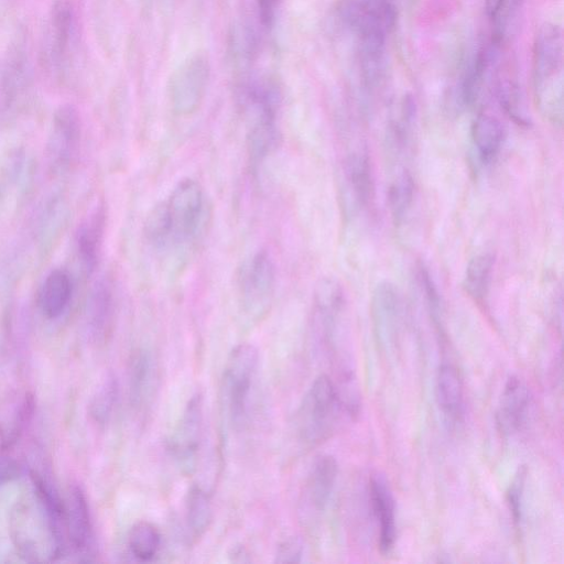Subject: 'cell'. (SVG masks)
<instances>
[{"instance_id": "836d02e7", "label": "cell", "mask_w": 564, "mask_h": 564, "mask_svg": "<svg viewBox=\"0 0 564 564\" xmlns=\"http://www.w3.org/2000/svg\"><path fill=\"white\" fill-rule=\"evenodd\" d=\"M20 474L19 463L7 455L0 454V487L17 480Z\"/></svg>"}, {"instance_id": "5b68a950", "label": "cell", "mask_w": 564, "mask_h": 564, "mask_svg": "<svg viewBox=\"0 0 564 564\" xmlns=\"http://www.w3.org/2000/svg\"><path fill=\"white\" fill-rule=\"evenodd\" d=\"M276 285V265L267 252L259 251L246 260L238 275V289L248 319L257 322L267 316L274 302Z\"/></svg>"}, {"instance_id": "83f0119b", "label": "cell", "mask_w": 564, "mask_h": 564, "mask_svg": "<svg viewBox=\"0 0 564 564\" xmlns=\"http://www.w3.org/2000/svg\"><path fill=\"white\" fill-rule=\"evenodd\" d=\"M118 393L117 378L113 374L107 375L100 387L97 388L91 401L90 415L97 425L105 426L112 419L117 405Z\"/></svg>"}, {"instance_id": "2e32d148", "label": "cell", "mask_w": 564, "mask_h": 564, "mask_svg": "<svg viewBox=\"0 0 564 564\" xmlns=\"http://www.w3.org/2000/svg\"><path fill=\"white\" fill-rule=\"evenodd\" d=\"M344 179L357 208L368 210L375 201V178L370 157L357 150L344 161Z\"/></svg>"}, {"instance_id": "3957f363", "label": "cell", "mask_w": 564, "mask_h": 564, "mask_svg": "<svg viewBox=\"0 0 564 564\" xmlns=\"http://www.w3.org/2000/svg\"><path fill=\"white\" fill-rule=\"evenodd\" d=\"M338 387L328 375L319 376L303 397L297 412L296 425L300 441L316 447L334 432L344 409Z\"/></svg>"}, {"instance_id": "6da1fadb", "label": "cell", "mask_w": 564, "mask_h": 564, "mask_svg": "<svg viewBox=\"0 0 564 564\" xmlns=\"http://www.w3.org/2000/svg\"><path fill=\"white\" fill-rule=\"evenodd\" d=\"M32 491L18 502L10 519V533L21 558L53 562L68 550L65 538V503L37 472L30 473Z\"/></svg>"}, {"instance_id": "30bf717a", "label": "cell", "mask_w": 564, "mask_h": 564, "mask_svg": "<svg viewBox=\"0 0 564 564\" xmlns=\"http://www.w3.org/2000/svg\"><path fill=\"white\" fill-rule=\"evenodd\" d=\"M82 125L77 108L63 105L54 114L47 147L49 167L53 172L67 170L77 157Z\"/></svg>"}, {"instance_id": "ac0fdd59", "label": "cell", "mask_w": 564, "mask_h": 564, "mask_svg": "<svg viewBox=\"0 0 564 564\" xmlns=\"http://www.w3.org/2000/svg\"><path fill=\"white\" fill-rule=\"evenodd\" d=\"M156 381V366L153 354L141 349L130 357L128 368V389L130 405L137 411H144L153 398Z\"/></svg>"}, {"instance_id": "cb8c5ba5", "label": "cell", "mask_w": 564, "mask_h": 564, "mask_svg": "<svg viewBox=\"0 0 564 564\" xmlns=\"http://www.w3.org/2000/svg\"><path fill=\"white\" fill-rule=\"evenodd\" d=\"M495 259L492 254L476 255L466 267L463 287L471 298L482 302L491 288Z\"/></svg>"}, {"instance_id": "1f68e13d", "label": "cell", "mask_w": 564, "mask_h": 564, "mask_svg": "<svg viewBox=\"0 0 564 564\" xmlns=\"http://www.w3.org/2000/svg\"><path fill=\"white\" fill-rule=\"evenodd\" d=\"M282 0H257V15L260 25L266 29L273 28Z\"/></svg>"}, {"instance_id": "8992f818", "label": "cell", "mask_w": 564, "mask_h": 564, "mask_svg": "<svg viewBox=\"0 0 564 564\" xmlns=\"http://www.w3.org/2000/svg\"><path fill=\"white\" fill-rule=\"evenodd\" d=\"M211 75L209 58L194 54L172 73L169 80V100L172 111L187 117L197 112L203 103Z\"/></svg>"}, {"instance_id": "7402d4cb", "label": "cell", "mask_w": 564, "mask_h": 564, "mask_svg": "<svg viewBox=\"0 0 564 564\" xmlns=\"http://www.w3.org/2000/svg\"><path fill=\"white\" fill-rule=\"evenodd\" d=\"M437 398L440 409L451 422H459L464 414V390L457 367L443 364L437 378Z\"/></svg>"}, {"instance_id": "603a6c76", "label": "cell", "mask_w": 564, "mask_h": 564, "mask_svg": "<svg viewBox=\"0 0 564 564\" xmlns=\"http://www.w3.org/2000/svg\"><path fill=\"white\" fill-rule=\"evenodd\" d=\"M213 520L211 494L199 485H193L187 495L186 522L189 533L200 539L209 530Z\"/></svg>"}, {"instance_id": "ba28073f", "label": "cell", "mask_w": 564, "mask_h": 564, "mask_svg": "<svg viewBox=\"0 0 564 564\" xmlns=\"http://www.w3.org/2000/svg\"><path fill=\"white\" fill-rule=\"evenodd\" d=\"M171 225V244L180 245L197 234L204 212V191L193 179H184L166 201Z\"/></svg>"}, {"instance_id": "7c38bea8", "label": "cell", "mask_w": 564, "mask_h": 564, "mask_svg": "<svg viewBox=\"0 0 564 564\" xmlns=\"http://www.w3.org/2000/svg\"><path fill=\"white\" fill-rule=\"evenodd\" d=\"M339 465L331 455H321L314 461L303 492L305 511L319 515L325 511L331 500L336 481H338Z\"/></svg>"}, {"instance_id": "d6a6232c", "label": "cell", "mask_w": 564, "mask_h": 564, "mask_svg": "<svg viewBox=\"0 0 564 564\" xmlns=\"http://www.w3.org/2000/svg\"><path fill=\"white\" fill-rule=\"evenodd\" d=\"M303 556L300 541L290 538L278 547L276 561L278 563H299Z\"/></svg>"}, {"instance_id": "e575fe53", "label": "cell", "mask_w": 564, "mask_h": 564, "mask_svg": "<svg viewBox=\"0 0 564 564\" xmlns=\"http://www.w3.org/2000/svg\"><path fill=\"white\" fill-rule=\"evenodd\" d=\"M406 3H412L415 2V0H405Z\"/></svg>"}, {"instance_id": "d4e9b609", "label": "cell", "mask_w": 564, "mask_h": 564, "mask_svg": "<svg viewBox=\"0 0 564 564\" xmlns=\"http://www.w3.org/2000/svg\"><path fill=\"white\" fill-rule=\"evenodd\" d=\"M416 184L408 171L401 172L390 184L388 190V208L394 223L403 224L415 203Z\"/></svg>"}, {"instance_id": "4dcf8cb0", "label": "cell", "mask_w": 564, "mask_h": 564, "mask_svg": "<svg viewBox=\"0 0 564 564\" xmlns=\"http://www.w3.org/2000/svg\"><path fill=\"white\" fill-rule=\"evenodd\" d=\"M526 472L524 469L519 470L515 476L511 486H509L507 501L509 511L512 513L514 524L516 527L520 526L523 519V498L525 488Z\"/></svg>"}, {"instance_id": "f546056e", "label": "cell", "mask_w": 564, "mask_h": 564, "mask_svg": "<svg viewBox=\"0 0 564 564\" xmlns=\"http://www.w3.org/2000/svg\"><path fill=\"white\" fill-rule=\"evenodd\" d=\"M500 100L506 113L513 117L515 122L519 125H528L525 105L514 83L505 82L501 84Z\"/></svg>"}, {"instance_id": "52a82bcc", "label": "cell", "mask_w": 564, "mask_h": 564, "mask_svg": "<svg viewBox=\"0 0 564 564\" xmlns=\"http://www.w3.org/2000/svg\"><path fill=\"white\" fill-rule=\"evenodd\" d=\"M78 36L77 12L71 0H58L52 6L45 37V58L53 72L68 67Z\"/></svg>"}, {"instance_id": "44dd1931", "label": "cell", "mask_w": 564, "mask_h": 564, "mask_svg": "<svg viewBox=\"0 0 564 564\" xmlns=\"http://www.w3.org/2000/svg\"><path fill=\"white\" fill-rule=\"evenodd\" d=\"M472 143L477 159L490 165L500 155L505 141V128L492 115L477 116L472 125Z\"/></svg>"}, {"instance_id": "ffe728a7", "label": "cell", "mask_w": 564, "mask_h": 564, "mask_svg": "<svg viewBox=\"0 0 564 564\" xmlns=\"http://www.w3.org/2000/svg\"><path fill=\"white\" fill-rule=\"evenodd\" d=\"M105 212L102 206L95 209L81 224L77 235L78 254L84 270L93 274L102 251L105 232Z\"/></svg>"}, {"instance_id": "8fae6325", "label": "cell", "mask_w": 564, "mask_h": 564, "mask_svg": "<svg viewBox=\"0 0 564 564\" xmlns=\"http://www.w3.org/2000/svg\"><path fill=\"white\" fill-rule=\"evenodd\" d=\"M65 503V537L67 546L79 557L93 555L94 531L88 500L79 485H72Z\"/></svg>"}, {"instance_id": "9c48e42d", "label": "cell", "mask_w": 564, "mask_h": 564, "mask_svg": "<svg viewBox=\"0 0 564 564\" xmlns=\"http://www.w3.org/2000/svg\"><path fill=\"white\" fill-rule=\"evenodd\" d=\"M203 436V398L194 395L184 408L169 440V451L184 474L197 466Z\"/></svg>"}, {"instance_id": "f1b7e54d", "label": "cell", "mask_w": 564, "mask_h": 564, "mask_svg": "<svg viewBox=\"0 0 564 564\" xmlns=\"http://www.w3.org/2000/svg\"><path fill=\"white\" fill-rule=\"evenodd\" d=\"M147 241L157 248L171 244V225L167 203L161 202L150 211L145 222Z\"/></svg>"}, {"instance_id": "4316f807", "label": "cell", "mask_w": 564, "mask_h": 564, "mask_svg": "<svg viewBox=\"0 0 564 564\" xmlns=\"http://www.w3.org/2000/svg\"><path fill=\"white\" fill-rule=\"evenodd\" d=\"M35 412V399L26 394L10 412V417L0 426V448L13 446L23 435Z\"/></svg>"}, {"instance_id": "4fadbf2b", "label": "cell", "mask_w": 564, "mask_h": 564, "mask_svg": "<svg viewBox=\"0 0 564 564\" xmlns=\"http://www.w3.org/2000/svg\"><path fill=\"white\" fill-rule=\"evenodd\" d=\"M116 316L115 290L108 279L97 281L88 303V330L92 340L103 344L111 338Z\"/></svg>"}, {"instance_id": "277c9868", "label": "cell", "mask_w": 564, "mask_h": 564, "mask_svg": "<svg viewBox=\"0 0 564 564\" xmlns=\"http://www.w3.org/2000/svg\"><path fill=\"white\" fill-rule=\"evenodd\" d=\"M259 365V353L252 344H241L227 360L223 377V401L227 418L236 429L248 418L249 405Z\"/></svg>"}, {"instance_id": "d6986e66", "label": "cell", "mask_w": 564, "mask_h": 564, "mask_svg": "<svg viewBox=\"0 0 564 564\" xmlns=\"http://www.w3.org/2000/svg\"><path fill=\"white\" fill-rule=\"evenodd\" d=\"M73 296V281L67 271H51L39 291V307L43 316L58 319L68 309Z\"/></svg>"}, {"instance_id": "e0dca14e", "label": "cell", "mask_w": 564, "mask_h": 564, "mask_svg": "<svg viewBox=\"0 0 564 564\" xmlns=\"http://www.w3.org/2000/svg\"><path fill=\"white\" fill-rule=\"evenodd\" d=\"M31 67L28 52L23 46L9 50L0 68V102L14 104L28 89Z\"/></svg>"}, {"instance_id": "9a60e30c", "label": "cell", "mask_w": 564, "mask_h": 564, "mask_svg": "<svg viewBox=\"0 0 564 564\" xmlns=\"http://www.w3.org/2000/svg\"><path fill=\"white\" fill-rule=\"evenodd\" d=\"M531 406L528 387L518 377L508 379L497 411V425L512 436L525 426Z\"/></svg>"}, {"instance_id": "5bb4252c", "label": "cell", "mask_w": 564, "mask_h": 564, "mask_svg": "<svg viewBox=\"0 0 564 564\" xmlns=\"http://www.w3.org/2000/svg\"><path fill=\"white\" fill-rule=\"evenodd\" d=\"M370 502L378 527V547L383 553H389L397 538L396 508L393 493L384 477H372Z\"/></svg>"}, {"instance_id": "484cf974", "label": "cell", "mask_w": 564, "mask_h": 564, "mask_svg": "<svg viewBox=\"0 0 564 564\" xmlns=\"http://www.w3.org/2000/svg\"><path fill=\"white\" fill-rule=\"evenodd\" d=\"M128 548L138 561H153L161 548L160 531L148 522L137 523L129 531Z\"/></svg>"}, {"instance_id": "7a4b0ae2", "label": "cell", "mask_w": 564, "mask_h": 564, "mask_svg": "<svg viewBox=\"0 0 564 564\" xmlns=\"http://www.w3.org/2000/svg\"><path fill=\"white\" fill-rule=\"evenodd\" d=\"M563 38L552 24L537 32L534 46V92L540 113L553 125L563 123Z\"/></svg>"}]
</instances>
